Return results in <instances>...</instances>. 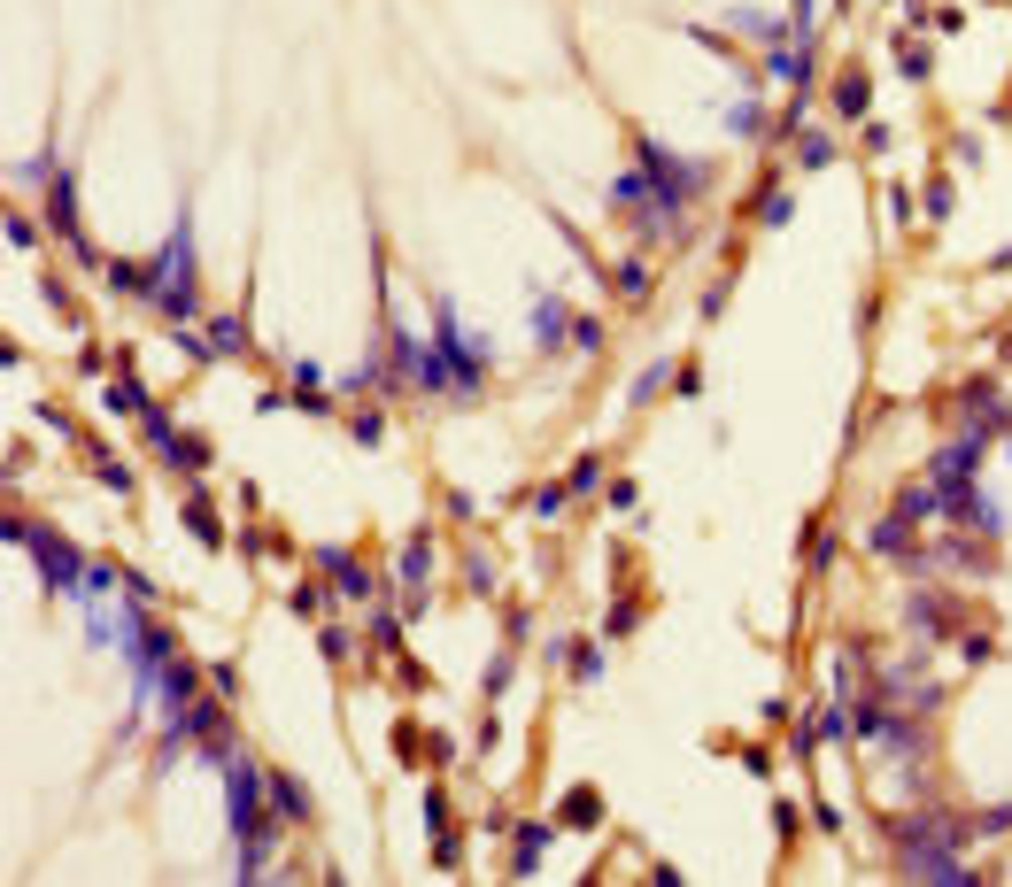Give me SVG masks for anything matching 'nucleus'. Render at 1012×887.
Returning <instances> with one entry per match:
<instances>
[{
  "instance_id": "f257e3e1",
  "label": "nucleus",
  "mask_w": 1012,
  "mask_h": 887,
  "mask_svg": "<svg viewBox=\"0 0 1012 887\" xmlns=\"http://www.w3.org/2000/svg\"><path fill=\"white\" fill-rule=\"evenodd\" d=\"M695 193H703V162H680V154H665L658 140H642V170H627L611 201H619L642 232H673Z\"/></svg>"
},
{
  "instance_id": "f03ea898",
  "label": "nucleus",
  "mask_w": 1012,
  "mask_h": 887,
  "mask_svg": "<svg viewBox=\"0 0 1012 887\" xmlns=\"http://www.w3.org/2000/svg\"><path fill=\"white\" fill-rule=\"evenodd\" d=\"M480 363H488V347L457 324V309L441 301V324H433V347H425V363H418V386H441V394H472L480 386Z\"/></svg>"
},
{
  "instance_id": "7ed1b4c3",
  "label": "nucleus",
  "mask_w": 1012,
  "mask_h": 887,
  "mask_svg": "<svg viewBox=\"0 0 1012 887\" xmlns=\"http://www.w3.org/2000/svg\"><path fill=\"white\" fill-rule=\"evenodd\" d=\"M140 294L156 301L163 316H193V224L178 216L170 224V240H163V255L148 263V286Z\"/></svg>"
},
{
  "instance_id": "20e7f679",
  "label": "nucleus",
  "mask_w": 1012,
  "mask_h": 887,
  "mask_svg": "<svg viewBox=\"0 0 1012 887\" xmlns=\"http://www.w3.org/2000/svg\"><path fill=\"white\" fill-rule=\"evenodd\" d=\"M8 541L39 556V572H47V587H54V594H86V564H93V556H78L62 533L31 525V517H8Z\"/></svg>"
},
{
  "instance_id": "39448f33",
  "label": "nucleus",
  "mask_w": 1012,
  "mask_h": 887,
  "mask_svg": "<svg viewBox=\"0 0 1012 887\" xmlns=\"http://www.w3.org/2000/svg\"><path fill=\"white\" fill-rule=\"evenodd\" d=\"M904 873H912V880H935V887H974L982 880V873L959 865L951 841H904Z\"/></svg>"
},
{
  "instance_id": "423d86ee",
  "label": "nucleus",
  "mask_w": 1012,
  "mask_h": 887,
  "mask_svg": "<svg viewBox=\"0 0 1012 887\" xmlns=\"http://www.w3.org/2000/svg\"><path fill=\"white\" fill-rule=\"evenodd\" d=\"M982 447H990V425H966L959 441L935 455V471L928 478H943V486H959V478H974V463H982Z\"/></svg>"
},
{
  "instance_id": "0eeeda50",
  "label": "nucleus",
  "mask_w": 1012,
  "mask_h": 887,
  "mask_svg": "<svg viewBox=\"0 0 1012 887\" xmlns=\"http://www.w3.org/2000/svg\"><path fill=\"white\" fill-rule=\"evenodd\" d=\"M47 224H54V232H62V240H70V248H78V240H86V232H78V185H70V178H62V170H54V178H47Z\"/></svg>"
},
{
  "instance_id": "6e6552de",
  "label": "nucleus",
  "mask_w": 1012,
  "mask_h": 887,
  "mask_svg": "<svg viewBox=\"0 0 1012 887\" xmlns=\"http://www.w3.org/2000/svg\"><path fill=\"white\" fill-rule=\"evenodd\" d=\"M873 556H889V564H912V556H920V541H912V517H904V510H889V517L873 525Z\"/></svg>"
},
{
  "instance_id": "1a4fd4ad",
  "label": "nucleus",
  "mask_w": 1012,
  "mask_h": 887,
  "mask_svg": "<svg viewBox=\"0 0 1012 887\" xmlns=\"http://www.w3.org/2000/svg\"><path fill=\"white\" fill-rule=\"evenodd\" d=\"M186 347H193V355H240V347H248V324H240V316H217L209 332H186Z\"/></svg>"
},
{
  "instance_id": "9d476101",
  "label": "nucleus",
  "mask_w": 1012,
  "mask_h": 887,
  "mask_svg": "<svg viewBox=\"0 0 1012 887\" xmlns=\"http://www.w3.org/2000/svg\"><path fill=\"white\" fill-rule=\"evenodd\" d=\"M557 826H572V834H595V826H603V795H595V787H572V795L557 803Z\"/></svg>"
},
{
  "instance_id": "9b49d317",
  "label": "nucleus",
  "mask_w": 1012,
  "mask_h": 887,
  "mask_svg": "<svg viewBox=\"0 0 1012 887\" xmlns=\"http://www.w3.org/2000/svg\"><path fill=\"white\" fill-rule=\"evenodd\" d=\"M758 78H781V85H796V93H804V85H812V54H804V47H773Z\"/></svg>"
},
{
  "instance_id": "f8f14e48",
  "label": "nucleus",
  "mask_w": 1012,
  "mask_h": 887,
  "mask_svg": "<svg viewBox=\"0 0 1012 887\" xmlns=\"http://www.w3.org/2000/svg\"><path fill=\"white\" fill-rule=\"evenodd\" d=\"M912 625H920L928 641H951V633H959V609H951L943 594H920V602H912Z\"/></svg>"
},
{
  "instance_id": "ddd939ff",
  "label": "nucleus",
  "mask_w": 1012,
  "mask_h": 887,
  "mask_svg": "<svg viewBox=\"0 0 1012 887\" xmlns=\"http://www.w3.org/2000/svg\"><path fill=\"white\" fill-rule=\"evenodd\" d=\"M271 803H279V818H287V826H302V818H310V787H302V779H287V772H271Z\"/></svg>"
},
{
  "instance_id": "4468645a",
  "label": "nucleus",
  "mask_w": 1012,
  "mask_h": 887,
  "mask_svg": "<svg viewBox=\"0 0 1012 887\" xmlns=\"http://www.w3.org/2000/svg\"><path fill=\"white\" fill-rule=\"evenodd\" d=\"M541 849H549V826H518V834H510V857H518V880H525V873H541Z\"/></svg>"
},
{
  "instance_id": "2eb2a0df",
  "label": "nucleus",
  "mask_w": 1012,
  "mask_h": 887,
  "mask_svg": "<svg viewBox=\"0 0 1012 887\" xmlns=\"http://www.w3.org/2000/svg\"><path fill=\"white\" fill-rule=\"evenodd\" d=\"M318 564H325V579H333L340 594H355V602H363V594H371V572H363V564H355V556H318Z\"/></svg>"
},
{
  "instance_id": "dca6fc26",
  "label": "nucleus",
  "mask_w": 1012,
  "mask_h": 887,
  "mask_svg": "<svg viewBox=\"0 0 1012 887\" xmlns=\"http://www.w3.org/2000/svg\"><path fill=\"white\" fill-rule=\"evenodd\" d=\"M734 31H750V39H765V47H781V39H789V23H781V16H765V8H734Z\"/></svg>"
},
{
  "instance_id": "f3484780",
  "label": "nucleus",
  "mask_w": 1012,
  "mask_h": 887,
  "mask_svg": "<svg viewBox=\"0 0 1012 887\" xmlns=\"http://www.w3.org/2000/svg\"><path fill=\"white\" fill-rule=\"evenodd\" d=\"M186 533H193V541H209V548L224 541V525H217V510H209V494H193V502H186Z\"/></svg>"
},
{
  "instance_id": "a211bd4d",
  "label": "nucleus",
  "mask_w": 1012,
  "mask_h": 887,
  "mask_svg": "<svg viewBox=\"0 0 1012 887\" xmlns=\"http://www.w3.org/2000/svg\"><path fill=\"white\" fill-rule=\"evenodd\" d=\"M402 579H410V587H425V579H433V541H425V533L402 548Z\"/></svg>"
},
{
  "instance_id": "6ab92c4d",
  "label": "nucleus",
  "mask_w": 1012,
  "mask_h": 887,
  "mask_svg": "<svg viewBox=\"0 0 1012 887\" xmlns=\"http://www.w3.org/2000/svg\"><path fill=\"white\" fill-rule=\"evenodd\" d=\"M170 463H178V471H209V441H201V433H178Z\"/></svg>"
},
{
  "instance_id": "aec40b11",
  "label": "nucleus",
  "mask_w": 1012,
  "mask_h": 887,
  "mask_svg": "<svg viewBox=\"0 0 1012 887\" xmlns=\"http://www.w3.org/2000/svg\"><path fill=\"white\" fill-rule=\"evenodd\" d=\"M533 332H541V347H557L572 324H564V301H541V316H533Z\"/></svg>"
},
{
  "instance_id": "412c9836",
  "label": "nucleus",
  "mask_w": 1012,
  "mask_h": 887,
  "mask_svg": "<svg viewBox=\"0 0 1012 887\" xmlns=\"http://www.w3.org/2000/svg\"><path fill=\"white\" fill-rule=\"evenodd\" d=\"M619 294H650V263H642V255L619 263Z\"/></svg>"
},
{
  "instance_id": "4be33fe9",
  "label": "nucleus",
  "mask_w": 1012,
  "mask_h": 887,
  "mask_svg": "<svg viewBox=\"0 0 1012 887\" xmlns=\"http://www.w3.org/2000/svg\"><path fill=\"white\" fill-rule=\"evenodd\" d=\"M835 109H843V117H865V78H843V85H835Z\"/></svg>"
},
{
  "instance_id": "5701e85b",
  "label": "nucleus",
  "mask_w": 1012,
  "mask_h": 887,
  "mask_svg": "<svg viewBox=\"0 0 1012 887\" xmlns=\"http://www.w3.org/2000/svg\"><path fill=\"white\" fill-rule=\"evenodd\" d=\"M8 178H16V193H23V185H39V178H54V162H47V154H31V162H16Z\"/></svg>"
},
{
  "instance_id": "b1692460",
  "label": "nucleus",
  "mask_w": 1012,
  "mask_h": 887,
  "mask_svg": "<svg viewBox=\"0 0 1012 887\" xmlns=\"http://www.w3.org/2000/svg\"><path fill=\"white\" fill-rule=\"evenodd\" d=\"M294 379H302V386H294V402H302V410H325V386H318V371H310V363H302V371H294Z\"/></svg>"
},
{
  "instance_id": "393cba45",
  "label": "nucleus",
  "mask_w": 1012,
  "mask_h": 887,
  "mask_svg": "<svg viewBox=\"0 0 1012 887\" xmlns=\"http://www.w3.org/2000/svg\"><path fill=\"white\" fill-rule=\"evenodd\" d=\"M758 124H765V109H758V101H742V109H734V132H742V140H765Z\"/></svg>"
},
{
  "instance_id": "a878e982",
  "label": "nucleus",
  "mask_w": 1012,
  "mask_h": 887,
  "mask_svg": "<svg viewBox=\"0 0 1012 887\" xmlns=\"http://www.w3.org/2000/svg\"><path fill=\"white\" fill-rule=\"evenodd\" d=\"M8 248H16V255H31V248H39V224H23V216H8Z\"/></svg>"
},
{
  "instance_id": "bb28decb",
  "label": "nucleus",
  "mask_w": 1012,
  "mask_h": 887,
  "mask_svg": "<svg viewBox=\"0 0 1012 887\" xmlns=\"http://www.w3.org/2000/svg\"><path fill=\"white\" fill-rule=\"evenodd\" d=\"M93 471H101V486H117V494H132V471H124V463H109V455H93Z\"/></svg>"
}]
</instances>
